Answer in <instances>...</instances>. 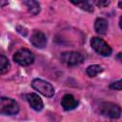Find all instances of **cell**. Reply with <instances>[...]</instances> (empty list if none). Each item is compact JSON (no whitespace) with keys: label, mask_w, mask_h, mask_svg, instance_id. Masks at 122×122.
I'll use <instances>...</instances> for the list:
<instances>
[{"label":"cell","mask_w":122,"mask_h":122,"mask_svg":"<svg viewBox=\"0 0 122 122\" xmlns=\"http://www.w3.org/2000/svg\"><path fill=\"white\" fill-rule=\"evenodd\" d=\"M19 112L18 103L12 98L1 97L0 98V113L4 115H14Z\"/></svg>","instance_id":"1"},{"label":"cell","mask_w":122,"mask_h":122,"mask_svg":"<svg viewBox=\"0 0 122 122\" xmlns=\"http://www.w3.org/2000/svg\"><path fill=\"white\" fill-rule=\"evenodd\" d=\"M99 112L110 118H118L121 115V108L112 102H102L99 104Z\"/></svg>","instance_id":"2"},{"label":"cell","mask_w":122,"mask_h":122,"mask_svg":"<svg viewBox=\"0 0 122 122\" xmlns=\"http://www.w3.org/2000/svg\"><path fill=\"white\" fill-rule=\"evenodd\" d=\"M31 87L46 97H51L54 94V88L52 87V85L43 79L40 78L33 79L31 82Z\"/></svg>","instance_id":"3"},{"label":"cell","mask_w":122,"mask_h":122,"mask_svg":"<svg viewBox=\"0 0 122 122\" xmlns=\"http://www.w3.org/2000/svg\"><path fill=\"white\" fill-rule=\"evenodd\" d=\"M13 60L20 66H29L34 61V54L28 49L22 48L13 54Z\"/></svg>","instance_id":"4"},{"label":"cell","mask_w":122,"mask_h":122,"mask_svg":"<svg viewBox=\"0 0 122 122\" xmlns=\"http://www.w3.org/2000/svg\"><path fill=\"white\" fill-rule=\"evenodd\" d=\"M91 46L100 55L110 56L112 54V48L99 37H92L91 39Z\"/></svg>","instance_id":"5"},{"label":"cell","mask_w":122,"mask_h":122,"mask_svg":"<svg viewBox=\"0 0 122 122\" xmlns=\"http://www.w3.org/2000/svg\"><path fill=\"white\" fill-rule=\"evenodd\" d=\"M61 61L68 66H77L84 61V56L77 51H64L61 53Z\"/></svg>","instance_id":"6"},{"label":"cell","mask_w":122,"mask_h":122,"mask_svg":"<svg viewBox=\"0 0 122 122\" xmlns=\"http://www.w3.org/2000/svg\"><path fill=\"white\" fill-rule=\"evenodd\" d=\"M30 43L38 49H43L47 45V36L41 30H34L30 38Z\"/></svg>","instance_id":"7"},{"label":"cell","mask_w":122,"mask_h":122,"mask_svg":"<svg viewBox=\"0 0 122 122\" xmlns=\"http://www.w3.org/2000/svg\"><path fill=\"white\" fill-rule=\"evenodd\" d=\"M27 100L30 104V106L36 112H40L43 110L44 108V103L42 101V99L40 98V96L37 93L34 92H30L27 94Z\"/></svg>","instance_id":"8"},{"label":"cell","mask_w":122,"mask_h":122,"mask_svg":"<svg viewBox=\"0 0 122 122\" xmlns=\"http://www.w3.org/2000/svg\"><path fill=\"white\" fill-rule=\"evenodd\" d=\"M78 105V101L72 94H65L61 100V106L65 111H71Z\"/></svg>","instance_id":"9"},{"label":"cell","mask_w":122,"mask_h":122,"mask_svg":"<svg viewBox=\"0 0 122 122\" xmlns=\"http://www.w3.org/2000/svg\"><path fill=\"white\" fill-rule=\"evenodd\" d=\"M108 21L105 18L99 17L94 22V30L99 34H106L108 30Z\"/></svg>","instance_id":"10"},{"label":"cell","mask_w":122,"mask_h":122,"mask_svg":"<svg viewBox=\"0 0 122 122\" xmlns=\"http://www.w3.org/2000/svg\"><path fill=\"white\" fill-rule=\"evenodd\" d=\"M23 4L28 8V10L32 14V15H36L40 12V4L37 1H33V0H29V1H24Z\"/></svg>","instance_id":"11"},{"label":"cell","mask_w":122,"mask_h":122,"mask_svg":"<svg viewBox=\"0 0 122 122\" xmlns=\"http://www.w3.org/2000/svg\"><path fill=\"white\" fill-rule=\"evenodd\" d=\"M10 63L9 59L5 55L1 54L0 55V73L5 74L10 71Z\"/></svg>","instance_id":"12"},{"label":"cell","mask_w":122,"mask_h":122,"mask_svg":"<svg viewBox=\"0 0 122 122\" xmlns=\"http://www.w3.org/2000/svg\"><path fill=\"white\" fill-rule=\"evenodd\" d=\"M102 71H103V69H102L101 66L94 64V65L89 66V67L87 68V70H86V72H87V74H88L90 77H94V76H96L98 73L102 72Z\"/></svg>","instance_id":"13"},{"label":"cell","mask_w":122,"mask_h":122,"mask_svg":"<svg viewBox=\"0 0 122 122\" xmlns=\"http://www.w3.org/2000/svg\"><path fill=\"white\" fill-rule=\"evenodd\" d=\"M71 3L77 7H79L80 9L82 10H85L89 12H92L93 11V7L92 5L89 2V1H80V2H74V1H71Z\"/></svg>","instance_id":"14"},{"label":"cell","mask_w":122,"mask_h":122,"mask_svg":"<svg viewBox=\"0 0 122 122\" xmlns=\"http://www.w3.org/2000/svg\"><path fill=\"white\" fill-rule=\"evenodd\" d=\"M110 88L112 90H122V79L117 80L115 82H112L110 84Z\"/></svg>","instance_id":"15"},{"label":"cell","mask_w":122,"mask_h":122,"mask_svg":"<svg viewBox=\"0 0 122 122\" xmlns=\"http://www.w3.org/2000/svg\"><path fill=\"white\" fill-rule=\"evenodd\" d=\"M99 8H104V7H107L109 4H110V1H106V0H100V1H95L94 2Z\"/></svg>","instance_id":"16"},{"label":"cell","mask_w":122,"mask_h":122,"mask_svg":"<svg viewBox=\"0 0 122 122\" xmlns=\"http://www.w3.org/2000/svg\"><path fill=\"white\" fill-rule=\"evenodd\" d=\"M16 30H17V31H18L19 33H21L23 36H26L27 33H28L27 29L24 28V27H22V26H17V27H16Z\"/></svg>","instance_id":"17"},{"label":"cell","mask_w":122,"mask_h":122,"mask_svg":"<svg viewBox=\"0 0 122 122\" xmlns=\"http://www.w3.org/2000/svg\"><path fill=\"white\" fill-rule=\"evenodd\" d=\"M119 27H120V29L122 30V16H121L120 19H119Z\"/></svg>","instance_id":"18"},{"label":"cell","mask_w":122,"mask_h":122,"mask_svg":"<svg viewBox=\"0 0 122 122\" xmlns=\"http://www.w3.org/2000/svg\"><path fill=\"white\" fill-rule=\"evenodd\" d=\"M5 5H8V2H1V3H0V6H1V7L5 6Z\"/></svg>","instance_id":"19"},{"label":"cell","mask_w":122,"mask_h":122,"mask_svg":"<svg viewBox=\"0 0 122 122\" xmlns=\"http://www.w3.org/2000/svg\"><path fill=\"white\" fill-rule=\"evenodd\" d=\"M118 6H119V7H120V8L122 9V1H120V2H118Z\"/></svg>","instance_id":"20"}]
</instances>
